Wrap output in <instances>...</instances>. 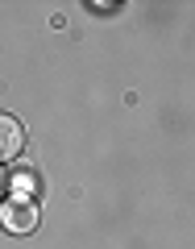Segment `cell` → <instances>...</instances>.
Masks as SVG:
<instances>
[{"label":"cell","mask_w":195,"mask_h":249,"mask_svg":"<svg viewBox=\"0 0 195 249\" xmlns=\"http://www.w3.org/2000/svg\"><path fill=\"white\" fill-rule=\"evenodd\" d=\"M37 220H42V212H37V204L29 196H13L4 199V208H0V224L9 232H34Z\"/></svg>","instance_id":"1"},{"label":"cell","mask_w":195,"mask_h":249,"mask_svg":"<svg viewBox=\"0 0 195 249\" xmlns=\"http://www.w3.org/2000/svg\"><path fill=\"white\" fill-rule=\"evenodd\" d=\"M21 145H25V129H21L17 116L0 112V162H13L21 154Z\"/></svg>","instance_id":"2"},{"label":"cell","mask_w":195,"mask_h":249,"mask_svg":"<svg viewBox=\"0 0 195 249\" xmlns=\"http://www.w3.org/2000/svg\"><path fill=\"white\" fill-rule=\"evenodd\" d=\"M4 191H9V175L0 170V204H4Z\"/></svg>","instance_id":"3"}]
</instances>
